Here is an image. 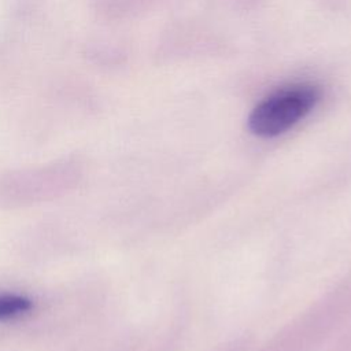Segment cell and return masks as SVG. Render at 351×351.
I'll use <instances>...</instances> for the list:
<instances>
[{
	"mask_svg": "<svg viewBox=\"0 0 351 351\" xmlns=\"http://www.w3.org/2000/svg\"><path fill=\"white\" fill-rule=\"evenodd\" d=\"M321 90L311 84L282 88L261 100L248 115L250 130L259 137L282 134L318 103Z\"/></svg>",
	"mask_w": 351,
	"mask_h": 351,
	"instance_id": "cell-1",
	"label": "cell"
},
{
	"mask_svg": "<svg viewBox=\"0 0 351 351\" xmlns=\"http://www.w3.org/2000/svg\"><path fill=\"white\" fill-rule=\"evenodd\" d=\"M32 300L16 293H0V319H14L32 310Z\"/></svg>",
	"mask_w": 351,
	"mask_h": 351,
	"instance_id": "cell-2",
	"label": "cell"
}]
</instances>
